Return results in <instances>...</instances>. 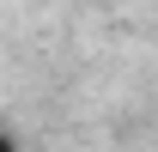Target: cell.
Returning <instances> with one entry per match:
<instances>
[{"label":"cell","instance_id":"cell-1","mask_svg":"<svg viewBox=\"0 0 158 152\" xmlns=\"http://www.w3.org/2000/svg\"><path fill=\"white\" fill-rule=\"evenodd\" d=\"M0 152H19V140H12V134H6V128H0Z\"/></svg>","mask_w":158,"mask_h":152}]
</instances>
